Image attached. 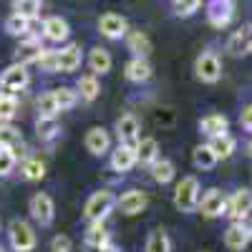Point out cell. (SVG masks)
<instances>
[{
    "label": "cell",
    "instance_id": "obj_30",
    "mask_svg": "<svg viewBox=\"0 0 252 252\" xmlns=\"http://www.w3.org/2000/svg\"><path fill=\"white\" fill-rule=\"evenodd\" d=\"M20 172H23V177L28 182H38V179H43L46 177V164L40 161V159H26L23 164H20Z\"/></svg>",
    "mask_w": 252,
    "mask_h": 252
},
{
    "label": "cell",
    "instance_id": "obj_46",
    "mask_svg": "<svg viewBox=\"0 0 252 252\" xmlns=\"http://www.w3.org/2000/svg\"><path fill=\"white\" fill-rule=\"evenodd\" d=\"M0 252H5V250H0Z\"/></svg>",
    "mask_w": 252,
    "mask_h": 252
},
{
    "label": "cell",
    "instance_id": "obj_21",
    "mask_svg": "<svg viewBox=\"0 0 252 252\" xmlns=\"http://www.w3.org/2000/svg\"><path fill=\"white\" fill-rule=\"evenodd\" d=\"M157 159H159V144H157V139H139L136 141V161L152 166Z\"/></svg>",
    "mask_w": 252,
    "mask_h": 252
},
{
    "label": "cell",
    "instance_id": "obj_5",
    "mask_svg": "<svg viewBox=\"0 0 252 252\" xmlns=\"http://www.w3.org/2000/svg\"><path fill=\"white\" fill-rule=\"evenodd\" d=\"M28 81H31V76H28L26 66L13 63V66H8L3 71V76H0V89L8 91V94H15V91H23L28 86Z\"/></svg>",
    "mask_w": 252,
    "mask_h": 252
},
{
    "label": "cell",
    "instance_id": "obj_2",
    "mask_svg": "<svg viewBox=\"0 0 252 252\" xmlns=\"http://www.w3.org/2000/svg\"><path fill=\"white\" fill-rule=\"evenodd\" d=\"M174 207L179 212H194L199 207V179L184 177L174 189Z\"/></svg>",
    "mask_w": 252,
    "mask_h": 252
},
{
    "label": "cell",
    "instance_id": "obj_10",
    "mask_svg": "<svg viewBox=\"0 0 252 252\" xmlns=\"http://www.w3.org/2000/svg\"><path fill=\"white\" fill-rule=\"evenodd\" d=\"M98 31L101 35H106L111 40H119L126 35V31H129V23H126L124 15H116V13H106L98 18Z\"/></svg>",
    "mask_w": 252,
    "mask_h": 252
},
{
    "label": "cell",
    "instance_id": "obj_17",
    "mask_svg": "<svg viewBox=\"0 0 252 252\" xmlns=\"http://www.w3.org/2000/svg\"><path fill=\"white\" fill-rule=\"evenodd\" d=\"M68 33H71V28H68V23H66L61 15H51V18L43 20V35H46L48 40H53V43L66 40Z\"/></svg>",
    "mask_w": 252,
    "mask_h": 252
},
{
    "label": "cell",
    "instance_id": "obj_14",
    "mask_svg": "<svg viewBox=\"0 0 252 252\" xmlns=\"http://www.w3.org/2000/svg\"><path fill=\"white\" fill-rule=\"evenodd\" d=\"M43 43H40L38 38H28L23 40V43L18 46L15 51V63H20V66H26V63H38L40 56H43Z\"/></svg>",
    "mask_w": 252,
    "mask_h": 252
},
{
    "label": "cell",
    "instance_id": "obj_7",
    "mask_svg": "<svg viewBox=\"0 0 252 252\" xmlns=\"http://www.w3.org/2000/svg\"><path fill=\"white\" fill-rule=\"evenodd\" d=\"M28 209H31V217H33L38 224L46 227V224L53 222V199H51L46 192H35V194L31 197Z\"/></svg>",
    "mask_w": 252,
    "mask_h": 252
},
{
    "label": "cell",
    "instance_id": "obj_28",
    "mask_svg": "<svg viewBox=\"0 0 252 252\" xmlns=\"http://www.w3.org/2000/svg\"><path fill=\"white\" fill-rule=\"evenodd\" d=\"M106 242H109V232H106V227H103V222H91L89 232H86V247L96 252Z\"/></svg>",
    "mask_w": 252,
    "mask_h": 252
},
{
    "label": "cell",
    "instance_id": "obj_35",
    "mask_svg": "<svg viewBox=\"0 0 252 252\" xmlns=\"http://www.w3.org/2000/svg\"><path fill=\"white\" fill-rule=\"evenodd\" d=\"M13 10L28 20L40 15V0H13Z\"/></svg>",
    "mask_w": 252,
    "mask_h": 252
},
{
    "label": "cell",
    "instance_id": "obj_32",
    "mask_svg": "<svg viewBox=\"0 0 252 252\" xmlns=\"http://www.w3.org/2000/svg\"><path fill=\"white\" fill-rule=\"evenodd\" d=\"M98 91H101V86H98V78L91 73V76H81V81H78V94H81V98L83 101H94L96 96H98Z\"/></svg>",
    "mask_w": 252,
    "mask_h": 252
},
{
    "label": "cell",
    "instance_id": "obj_25",
    "mask_svg": "<svg viewBox=\"0 0 252 252\" xmlns=\"http://www.w3.org/2000/svg\"><path fill=\"white\" fill-rule=\"evenodd\" d=\"M235 146H237V141H235L232 136H229V134L212 136V141H209V149L215 152V157H217V159H227V157H232Z\"/></svg>",
    "mask_w": 252,
    "mask_h": 252
},
{
    "label": "cell",
    "instance_id": "obj_8",
    "mask_svg": "<svg viewBox=\"0 0 252 252\" xmlns=\"http://www.w3.org/2000/svg\"><path fill=\"white\" fill-rule=\"evenodd\" d=\"M252 240V227L245 224V222H232L227 227V232H224V245L227 250H232V252H240L250 245Z\"/></svg>",
    "mask_w": 252,
    "mask_h": 252
},
{
    "label": "cell",
    "instance_id": "obj_38",
    "mask_svg": "<svg viewBox=\"0 0 252 252\" xmlns=\"http://www.w3.org/2000/svg\"><path fill=\"white\" fill-rule=\"evenodd\" d=\"M35 129H38V136L40 139H53L58 134V124L56 119H43V116H38V124H35Z\"/></svg>",
    "mask_w": 252,
    "mask_h": 252
},
{
    "label": "cell",
    "instance_id": "obj_23",
    "mask_svg": "<svg viewBox=\"0 0 252 252\" xmlns=\"http://www.w3.org/2000/svg\"><path fill=\"white\" fill-rule=\"evenodd\" d=\"M126 43H129V51H131L136 58H146V56L152 53V40H149V35L141 33V31L129 33V38H126Z\"/></svg>",
    "mask_w": 252,
    "mask_h": 252
},
{
    "label": "cell",
    "instance_id": "obj_15",
    "mask_svg": "<svg viewBox=\"0 0 252 252\" xmlns=\"http://www.w3.org/2000/svg\"><path fill=\"white\" fill-rule=\"evenodd\" d=\"M116 134L121 139V144H136L139 141V119L134 114H124L116 121Z\"/></svg>",
    "mask_w": 252,
    "mask_h": 252
},
{
    "label": "cell",
    "instance_id": "obj_44",
    "mask_svg": "<svg viewBox=\"0 0 252 252\" xmlns=\"http://www.w3.org/2000/svg\"><path fill=\"white\" fill-rule=\"evenodd\" d=\"M96 252H119V247H116V245H111V242H106L103 247H98Z\"/></svg>",
    "mask_w": 252,
    "mask_h": 252
},
{
    "label": "cell",
    "instance_id": "obj_4",
    "mask_svg": "<svg viewBox=\"0 0 252 252\" xmlns=\"http://www.w3.org/2000/svg\"><path fill=\"white\" fill-rule=\"evenodd\" d=\"M194 73H197V78L204 81V83H217L220 76H222V61H220L215 53L207 51V53L197 56V61H194Z\"/></svg>",
    "mask_w": 252,
    "mask_h": 252
},
{
    "label": "cell",
    "instance_id": "obj_18",
    "mask_svg": "<svg viewBox=\"0 0 252 252\" xmlns=\"http://www.w3.org/2000/svg\"><path fill=\"white\" fill-rule=\"evenodd\" d=\"M116 204H119V209L124 215H139L146 207V194L141 192V189H129L121 199H116Z\"/></svg>",
    "mask_w": 252,
    "mask_h": 252
},
{
    "label": "cell",
    "instance_id": "obj_6",
    "mask_svg": "<svg viewBox=\"0 0 252 252\" xmlns=\"http://www.w3.org/2000/svg\"><path fill=\"white\" fill-rule=\"evenodd\" d=\"M250 212H252V192L250 189H237V192L229 197L224 215H229L235 222H245L250 217Z\"/></svg>",
    "mask_w": 252,
    "mask_h": 252
},
{
    "label": "cell",
    "instance_id": "obj_3",
    "mask_svg": "<svg viewBox=\"0 0 252 252\" xmlns=\"http://www.w3.org/2000/svg\"><path fill=\"white\" fill-rule=\"evenodd\" d=\"M8 237H10V245H13L15 252H31L38 245V237L33 232V227L23 220H13L8 224Z\"/></svg>",
    "mask_w": 252,
    "mask_h": 252
},
{
    "label": "cell",
    "instance_id": "obj_20",
    "mask_svg": "<svg viewBox=\"0 0 252 252\" xmlns=\"http://www.w3.org/2000/svg\"><path fill=\"white\" fill-rule=\"evenodd\" d=\"M126 78L134 81V83H141V81H149L152 78V63L146 61V58H131L129 63H126V68H124Z\"/></svg>",
    "mask_w": 252,
    "mask_h": 252
},
{
    "label": "cell",
    "instance_id": "obj_33",
    "mask_svg": "<svg viewBox=\"0 0 252 252\" xmlns=\"http://www.w3.org/2000/svg\"><path fill=\"white\" fill-rule=\"evenodd\" d=\"M15 114H18V96L3 91V94H0V121L8 124Z\"/></svg>",
    "mask_w": 252,
    "mask_h": 252
},
{
    "label": "cell",
    "instance_id": "obj_13",
    "mask_svg": "<svg viewBox=\"0 0 252 252\" xmlns=\"http://www.w3.org/2000/svg\"><path fill=\"white\" fill-rule=\"evenodd\" d=\"M81 48L78 46H66L63 51H56V71L61 73H73L81 66Z\"/></svg>",
    "mask_w": 252,
    "mask_h": 252
},
{
    "label": "cell",
    "instance_id": "obj_36",
    "mask_svg": "<svg viewBox=\"0 0 252 252\" xmlns=\"http://www.w3.org/2000/svg\"><path fill=\"white\" fill-rule=\"evenodd\" d=\"M5 31H8L10 35H26V33L31 31V20L23 18V15H18V13H13V15L5 20Z\"/></svg>",
    "mask_w": 252,
    "mask_h": 252
},
{
    "label": "cell",
    "instance_id": "obj_29",
    "mask_svg": "<svg viewBox=\"0 0 252 252\" xmlns=\"http://www.w3.org/2000/svg\"><path fill=\"white\" fill-rule=\"evenodd\" d=\"M152 179L157 184H169L174 179V164L169 159H157L152 164Z\"/></svg>",
    "mask_w": 252,
    "mask_h": 252
},
{
    "label": "cell",
    "instance_id": "obj_39",
    "mask_svg": "<svg viewBox=\"0 0 252 252\" xmlns=\"http://www.w3.org/2000/svg\"><path fill=\"white\" fill-rule=\"evenodd\" d=\"M202 5V0H174V13L179 18H189V15H194Z\"/></svg>",
    "mask_w": 252,
    "mask_h": 252
},
{
    "label": "cell",
    "instance_id": "obj_27",
    "mask_svg": "<svg viewBox=\"0 0 252 252\" xmlns=\"http://www.w3.org/2000/svg\"><path fill=\"white\" fill-rule=\"evenodd\" d=\"M192 161H194L197 169L207 172V169H212V166L217 164V157H215L212 149H209V144H199L197 149L192 152Z\"/></svg>",
    "mask_w": 252,
    "mask_h": 252
},
{
    "label": "cell",
    "instance_id": "obj_43",
    "mask_svg": "<svg viewBox=\"0 0 252 252\" xmlns=\"http://www.w3.org/2000/svg\"><path fill=\"white\" fill-rule=\"evenodd\" d=\"M240 124L245 126V129H247V131H252V103H250V106H245V109H242V116H240Z\"/></svg>",
    "mask_w": 252,
    "mask_h": 252
},
{
    "label": "cell",
    "instance_id": "obj_37",
    "mask_svg": "<svg viewBox=\"0 0 252 252\" xmlns=\"http://www.w3.org/2000/svg\"><path fill=\"white\" fill-rule=\"evenodd\" d=\"M53 96H56V101H58V109H61V111L73 109V106H76V101H78V91L66 89V86H63V89H56Z\"/></svg>",
    "mask_w": 252,
    "mask_h": 252
},
{
    "label": "cell",
    "instance_id": "obj_9",
    "mask_svg": "<svg viewBox=\"0 0 252 252\" xmlns=\"http://www.w3.org/2000/svg\"><path fill=\"white\" fill-rule=\"evenodd\" d=\"M235 15V3L232 0H212L207 8V18L215 28H224L229 26V20Z\"/></svg>",
    "mask_w": 252,
    "mask_h": 252
},
{
    "label": "cell",
    "instance_id": "obj_42",
    "mask_svg": "<svg viewBox=\"0 0 252 252\" xmlns=\"http://www.w3.org/2000/svg\"><path fill=\"white\" fill-rule=\"evenodd\" d=\"M38 63H40L46 71H56V51H43V56H40Z\"/></svg>",
    "mask_w": 252,
    "mask_h": 252
},
{
    "label": "cell",
    "instance_id": "obj_1",
    "mask_svg": "<svg viewBox=\"0 0 252 252\" xmlns=\"http://www.w3.org/2000/svg\"><path fill=\"white\" fill-rule=\"evenodd\" d=\"M114 204H116V197H114L111 189H98V192H94L86 199L83 215H86L89 222H103V220H106V215L114 209Z\"/></svg>",
    "mask_w": 252,
    "mask_h": 252
},
{
    "label": "cell",
    "instance_id": "obj_40",
    "mask_svg": "<svg viewBox=\"0 0 252 252\" xmlns=\"http://www.w3.org/2000/svg\"><path fill=\"white\" fill-rule=\"evenodd\" d=\"M13 166H15V152L3 149V146H0V177L10 174V172H13Z\"/></svg>",
    "mask_w": 252,
    "mask_h": 252
},
{
    "label": "cell",
    "instance_id": "obj_41",
    "mask_svg": "<svg viewBox=\"0 0 252 252\" xmlns=\"http://www.w3.org/2000/svg\"><path fill=\"white\" fill-rule=\"evenodd\" d=\"M51 252H71V237L56 235V237L51 240Z\"/></svg>",
    "mask_w": 252,
    "mask_h": 252
},
{
    "label": "cell",
    "instance_id": "obj_16",
    "mask_svg": "<svg viewBox=\"0 0 252 252\" xmlns=\"http://www.w3.org/2000/svg\"><path fill=\"white\" fill-rule=\"evenodd\" d=\"M227 51L232 56H242L252 51V26H245L232 33V38L227 40Z\"/></svg>",
    "mask_w": 252,
    "mask_h": 252
},
{
    "label": "cell",
    "instance_id": "obj_22",
    "mask_svg": "<svg viewBox=\"0 0 252 252\" xmlns=\"http://www.w3.org/2000/svg\"><path fill=\"white\" fill-rule=\"evenodd\" d=\"M0 146L3 149H10V152H18L20 146H23V136H20V131L15 129V126L0 121Z\"/></svg>",
    "mask_w": 252,
    "mask_h": 252
},
{
    "label": "cell",
    "instance_id": "obj_45",
    "mask_svg": "<svg viewBox=\"0 0 252 252\" xmlns=\"http://www.w3.org/2000/svg\"><path fill=\"white\" fill-rule=\"evenodd\" d=\"M247 149H250V157H252V144H250V146H247Z\"/></svg>",
    "mask_w": 252,
    "mask_h": 252
},
{
    "label": "cell",
    "instance_id": "obj_34",
    "mask_svg": "<svg viewBox=\"0 0 252 252\" xmlns=\"http://www.w3.org/2000/svg\"><path fill=\"white\" fill-rule=\"evenodd\" d=\"M38 114L43 116V119H56V116L61 114L58 101H56L53 91H48V94H43V96L38 98Z\"/></svg>",
    "mask_w": 252,
    "mask_h": 252
},
{
    "label": "cell",
    "instance_id": "obj_31",
    "mask_svg": "<svg viewBox=\"0 0 252 252\" xmlns=\"http://www.w3.org/2000/svg\"><path fill=\"white\" fill-rule=\"evenodd\" d=\"M146 252H172V242L166 237V232L154 229V232L146 237Z\"/></svg>",
    "mask_w": 252,
    "mask_h": 252
},
{
    "label": "cell",
    "instance_id": "obj_12",
    "mask_svg": "<svg viewBox=\"0 0 252 252\" xmlns=\"http://www.w3.org/2000/svg\"><path fill=\"white\" fill-rule=\"evenodd\" d=\"M134 164H136V146L119 144L116 149L111 152V166H114V172H129Z\"/></svg>",
    "mask_w": 252,
    "mask_h": 252
},
{
    "label": "cell",
    "instance_id": "obj_24",
    "mask_svg": "<svg viewBox=\"0 0 252 252\" xmlns=\"http://www.w3.org/2000/svg\"><path fill=\"white\" fill-rule=\"evenodd\" d=\"M89 66H91V71H94V76L96 73H109L111 71V53L106 51V48H94L91 53H89Z\"/></svg>",
    "mask_w": 252,
    "mask_h": 252
},
{
    "label": "cell",
    "instance_id": "obj_26",
    "mask_svg": "<svg viewBox=\"0 0 252 252\" xmlns=\"http://www.w3.org/2000/svg\"><path fill=\"white\" fill-rule=\"evenodd\" d=\"M199 129L207 134V136H220V134H227V119L222 114H209L199 121Z\"/></svg>",
    "mask_w": 252,
    "mask_h": 252
},
{
    "label": "cell",
    "instance_id": "obj_11",
    "mask_svg": "<svg viewBox=\"0 0 252 252\" xmlns=\"http://www.w3.org/2000/svg\"><path fill=\"white\" fill-rule=\"evenodd\" d=\"M199 209H202L204 217H222L227 212V199L220 189H209L199 202Z\"/></svg>",
    "mask_w": 252,
    "mask_h": 252
},
{
    "label": "cell",
    "instance_id": "obj_19",
    "mask_svg": "<svg viewBox=\"0 0 252 252\" xmlns=\"http://www.w3.org/2000/svg\"><path fill=\"white\" fill-rule=\"evenodd\" d=\"M109 134L106 129H101V126H94V129H89L86 134V149L94 154V157H101V154H106L109 152Z\"/></svg>",
    "mask_w": 252,
    "mask_h": 252
}]
</instances>
